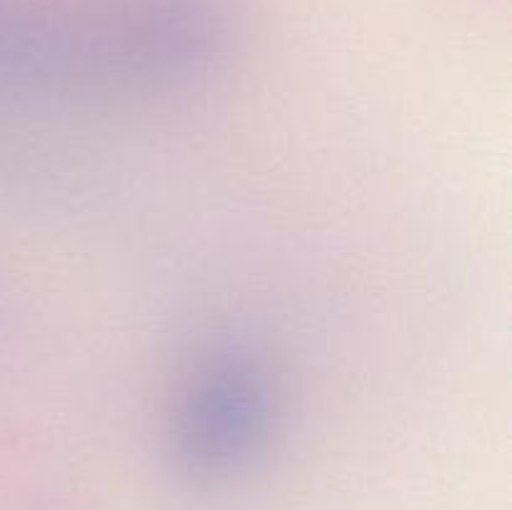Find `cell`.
Returning a JSON list of instances; mask_svg holds the SVG:
<instances>
[{
  "label": "cell",
  "instance_id": "obj_1",
  "mask_svg": "<svg viewBox=\"0 0 512 510\" xmlns=\"http://www.w3.org/2000/svg\"><path fill=\"white\" fill-rule=\"evenodd\" d=\"M278 393L268 368L243 350H220L180 385L168 418V448L188 478L218 483L268 453Z\"/></svg>",
  "mask_w": 512,
  "mask_h": 510
}]
</instances>
